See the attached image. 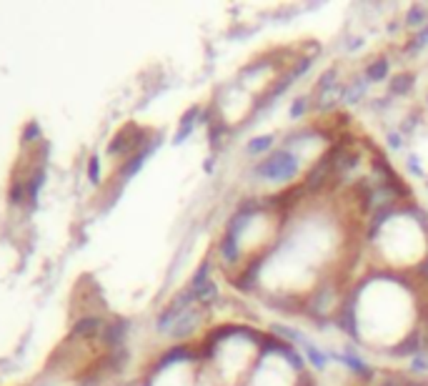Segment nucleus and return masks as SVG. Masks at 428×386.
Listing matches in <instances>:
<instances>
[{"instance_id":"2","label":"nucleus","mask_w":428,"mask_h":386,"mask_svg":"<svg viewBox=\"0 0 428 386\" xmlns=\"http://www.w3.org/2000/svg\"><path fill=\"white\" fill-rule=\"evenodd\" d=\"M376 246L383 251L386 266H421L428 256V236L423 219L413 214H383Z\"/></svg>"},{"instance_id":"1","label":"nucleus","mask_w":428,"mask_h":386,"mask_svg":"<svg viewBox=\"0 0 428 386\" xmlns=\"http://www.w3.org/2000/svg\"><path fill=\"white\" fill-rule=\"evenodd\" d=\"M418 301L421 296L411 283H403L396 276H376L361 283L356 296L346 294L336 319L354 339L401 354L416 329L421 306Z\"/></svg>"},{"instance_id":"3","label":"nucleus","mask_w":428,"mask_h":386,"mask_svg":"<svg viewBox=\"0 0 428 386\" xmlns=\"http://www.w3.org/2000/svg\"><path fill=\"white\" fill-rule=\"evenodd\" d=\"M301 156L298 153H293L291 148H285V146H280V148L271 150L268 156L261 158V161L256 163V173L261 176L263 181H268V184H275V186H288L293 179H296L298 173H301Z\"/></svg>"},{"instance_id":"6","label":"nucleus","mask_w":428,"mask_h":386,"mask_svg":"<svg viewBox=\"0 0 428 386\" xmlns=\"http://www.w3.org/2000/svg\"><path fill=\"white\" fill-rule=\"evenodd\" d=\"M413 86V78L411 75H406V73H401V75H396L394 81H391V93H396V96H401V93H406L408 88Z\"/></svg>"},{"instance_id":"5","label":"nucleus","mask_w":428,"mask_h":386,"mask_svg":"<svg viewBox=\"0 0 428 386\" xmlns=\"http://www.w3.org/2000/svg\"><path fill=\"white\" fill-rule=\"evenodd\" d=\"M389 75V60H376V63L365 65V81L378 83Z\"/></svg>"},{"instance_id":"4","label":"nucleus","mask_w":428,"mask_h":386,"mask_svg":"<svg viewBox=\"0 0 428 386\" xmlns=\"http://www.w3.org/2000/svg\"><path fill=\"white\" fill-rule=\"evenodd\" d=\"M271 146H273V136H258V139H253L251 143L246 146V153H248V156H263V158H266V153L271 150Z\"/></svg>"}]
</instances>
